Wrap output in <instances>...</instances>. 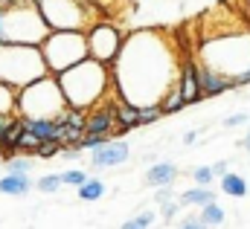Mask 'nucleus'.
I'll return each instance as SVG.
<instances>
[{
	"label": "nucleus",
	"mask_w": 250,
	"mask_h": 229,
	"mask_svg": "<svg viewBox=\"0 0 250 229\" xmlns=\"http://www.w3.org/2000/svg\"><path fill=\"white\" fill-rule=\"evenodd\" d=\"M114 67V90H120L125 102L160 105L163 93L178 84V70L172 61V50L154 32H137L120 47Z\"/></svg>",
	"instance_id": "f257e3e1"
},
{
	"label": "nucleus",
	"mask_w": 250,
	"mask_h": 229,
	"mask_svg": "<svg viewBox=\"0 0 250 229\" xmlns=\"http://www.w3.org/2000/svg\"><path fill=\"white\" fill-rule=\"evenodd\" d=\"M59 78V87H62L64 99L70 108H93L114 84H111V76H108V64L96 61V58H84L73 67H67L64 73L56 76Z\"/></svg>",
	"instance_id": "f03ea898"
},
{
	"label": "nucleus",
	"mask_w": 250,
	"mask_h": 229,
	"mask_svg": "<svg viewBox=\"0 0 250 229\" xmlns=\"http://www.w3.org/2000/svg\"><path fill=\"white\" fill-rule=\"evenodd\" d=\"M50 35V26L32 0L0 3V44H35Z\"/></svg>",
	"instance_id": "7ed1b4c3"
},
{
	"label": "nucleus",
	"mask_w": 250,
	"mask_h": 229,
	"mask_svg": "<svg viewBox=\"0 0 250 229\" xmlns=\"http://www.w3.org/2000/svg\"><path fill=\"white\" fill-rule=\"evenodd\" d=\"M50 76L41 47L35 44H0V81L21 90L38 78Z\"/></svg>",
	"instance_id": "20e7f679"
},
{
	"label": "nucleus",
	"mask_w": 250,
	"mask_h": 229,
	"mask_svg": "<svg viewBox=\"0 0 250 229\" xmlns=\"http://www.w3.org/2000/svg\"><path fill=\"white\" fill-rule=\"evenodd\" d=\"M64 111H67V99L56 76H44L18 90L15 114L23 119H59Z\"/></svg>",
	"instance_id": "39448f33"
},
{
	"label": "nucleus",
	"mask_w": 250,
	"mask_h": 229,
	"mask_svg": "<svg viewBox=\"0 0 250 229\" xmlns=\"http://www.w3.org/2000/svg\"><path fill=\"white\" fill-rule=\"evenodd\" d=\"M41 56L47 61L50 76H59L67 67H73L90 56L87 35L79 29H50V35L41 41Z\"/></svg>",
	"instance_id": "423d86ee"
},
{
	"label": "nucleus",
	"mask_w": 250,
	"mask_h": 229,
	"mask_svg": "<svg viewBox=\"0 0 250 229\" xmlns=\"http://www.w3.org/2000/svg\"><path fill=\"white\" fill-rule=\"evenodd\" d=\"M38 9L50 29H79L87 32L93 26V12L82 0H38Z\"/></svg>",
	"instance_id": "0eeeda50"
},
{
	"label": "nucleus",
	"mask_w": 250,
	"mask_h": 229,
	"mask_svg": "<svg viewBox=\"0 0 250 229\" xmlns=\"http://www.w3.org/2000/svg\"><path fill=\"white\" fill-rule=\"evenodd\" d=\"M84 35H87L90 58L102 61V64H111L117 58V53H120V47H123V38H120V32L111 23H93Z\"/></svg>",
	"instance_id": "6e6552de"
},
{
	"label": "nucleus",
	"mask_w": 250,
	"mask_h": 229,
	"mask_svg": "<svg viewBox=\"0 0 250 229\" xmlns=\"http://www.w3.org/2000/svg\"><path fill=\"white\" fill-rule=\"evenodd\" d=\"M128 157H131V151H128V145H125L123 139H108L105 145H99V148L90 151L93 169H114V166L125 163Z\"/></svg>",
	"instance_id": "1a4fd4ad"
},
{
	"label": "nucleus",
	"mask_w": 250,
	"mask_h": 229,
	"mask_svg": "<svg viewBox=\"0 0 250 229\" xmlns=\"http://www.w3.org/2000/svg\"><path fill=\"white\" fill-rule=\"evenodd\" d=\"M195 76H198V87L204 96H221V93L233 90V78L209 70L207 64H195Z\"/></svg>",
	"instance_id": "9d476101"
},
{
	"label": "nucleus",
	"mask_w": 250,
	"mask_h": 229,
	"mask_svg": "<svg viewBox=\"0 0 250 229\" xmlns=\"http://www.w3.org/2000/svg\"><path fill=\"white\" fill-rule=\"evenodd\" d=\"M178 90H181V96H184L187 105H195V102L204 99V93L198 87V76H195V61L192 58H184V64L178 70Z\"/></svg>",
	"instance_id": "9b49d317"
},
{
	"label": "nucleus",
	"mask_w": 250,
	"mask_h": 229,
	"mask_svg": "<svg viewBox=\"0 0 250 229\" xmlns=\"http://www.w3.org/2000/svg\"><path fill=\"white\" fill-rule=\"evenodd\" d=\"M117 108V105H114ZM114 108L105 105L99 111H90L87 119H84V131L87 134H108L111 136V128H114Z\"/></svg>",
	"instance_id": "f8f14e48"
},
{
	"label": "nucleus",
	"mask_w": 250,
	"mask_h": 229,
	"mask_svg": "<svg viewBox=\"0 0 250 229\" xmlns=\"http://www.w3.org/2000/svg\"><path fill=\"white\" fill-rule=\"evenodd\" d=\"M29 189H32V180H29V174H6V177H0V191H3V194L23 197Z\"/></svg>",
	"instance_id": "ddd939ff"
},
{
	"label": "nucleus",
	"mask_w": 250,
	"mask_h": 229,
	"mask_svg": "<svg viewBox=\"0 0 250 229\" xmlns=\"http://www.w3.org/2000/svg\"><path fill=\"white\" fill-rule=\"evenodd\" d=\"M178 177V169L172 163H154L148 172H146V183L148 186H172Z\"/></svg>",
	"instance_id": "4468645a"
},
{
	"label": "nucleus",
	"mask_w": 250,
	"mask_h": 229,
	"mask_svg": "<svg viewBox=\"0 0 250 229\" xmlns=\"http://www.w3.org/2000/svg\"><path fill=\"white\" fill-rule=\"evenodd\" d=\"M21 122H23V128L32 131L38 139H56V134H59V119H23V116H21Z\"/></svg>",
	"instance_id": "2eb2a0df"
},
{
	"label": "nucleus",
	"mask_w": 250,
	"mask_h": 229,
	"mask_svg": "<svg viewBox=\"0 0 250 229\" xmlns=\"http://www.w3.org/2000/svg\"><path fill=\"white\" fill-rule=\"evenodd\" d=\"M212 200H215V191H209L207 186H195V189L178 194V203H181V206H207V203H212Z\"/></svg>",
	"instance_id": "dca6fc26"
},
{
	"label": "nucleus",
	"mask_w": 250,
	"mask_h": 229,
	"mask_svg": "<svg viewBox=\"0 0 250 229\" xmlns=\"http://www.w3.org/2000/svg\"><path fill=\"white\" fill-rule=\"evenodd\" d=\"M114 122H120L123 131L137 128V125H140V108L131 105V102H120V105L114 108Z\"/></svg>",
	"instance_id": "f3484780"
},
{
	"label": "nucleus",
	"mask_w": 250,
	"mask_h": 229,
	"mask_svg": "<svg viewBox=\"0 0 250 229\" xmlns=\"http://www.w3.org/2000/svg\"><path fill=\"white\" fill-rule=\"evenodd\" d=\"M221 191L224 194H230V197H245L248 194V180L242 177V174H224L221 177Z\"/></svg>",
	"instance_id": "a211bd4d"
},
{
	"label": "nucleus",
	"mask_w": 250,
	"mask_h": 229,
	"mask_svg": "<svg viewBox=\"0 0 250 229\" xmlns=\"http://www.w3.org/2000/svg\"><path fill=\"white\" fill-rule=\"evenodd\" d=\"M84 136V128H76V125H67V122H59V134H56V142L64 145H79Z\"/></svg>",
	"instance_id": "6ab92c4d"
},
{
	"label": "nucleus",
	"mask_w": 250,
	"mask_h": 229,
	"mask_svg": "<svg viewBox=\"0 0 250 229\" xmlns=\"http://www.w3.org/2000/svg\"><path fill=\"white\" fill-rule=\"evenodd\" d=\"M184 96H181V90H178V84L175 87H169L166 93H163V99H160V108H163V114H178V111H184Z\"/></svg>",
	"instance_id": "aec40b11"
},
{
	"label": "nucleus",
	"mask_w": 250,
	"mask_h": 229,
	"mask_svg": "<svg viewBox=\"0 0 250 229\" xmlns=\"http://www.w3.org/2000/svg\"><path fill=\"white\" fill-rule=\"evenodd\" d=\"M198 218L207 224V229H209V227H221V224H224V209L212 200V203L201 206V215H198Z\"/></svg>",
	"instance_id": "412c9836"
},
{
	"label": "nucleus",
	"mask_w": 250,
	"mask_h": 229,
	"mask_svg": "<svg viewBox=\"0 0 250 229\" xmlns=\"http://www.w3.org/2000/svg\"><path fill=\"white\" fill-rule=\"evenodd\" d=\"M102 194H105V183L96 180V177H93V180L87 177V180L79 186V197H82V200H99Z\"/></svg>",
	"instance_id": "4be33fe9"
},
{
	"label": "nucleus",
	"mask_w": 250,
	"mask_h": 229,
	"mask_svg": "<svg viewBox=\"0 0 250 229\" xmlns=\"http://www.w3.org/2000/svg\"><path fill=\"white\" fill-rule=\"evenodd\" d=\"M15 99H18V90L0 81V116L15 114Z\"/></svg>",
	"instance_id": "5701e85b"
},
{
	"label": "nucleus",
	"mask_w": 250,
	"mask_h": 229,
	"mask_svg": "<svg viewBox=\"0 0 250 229\" xmlns=\"http://www.w3.org/2000/svg\"><path fill=\"white\" fill-rule=\"evenodd\" d=\"M35 154H38L41 160H50V157L62 154V142H56V139H41V145L35 148Z\"/></svg>",
	"instance_id": "b1692460"
},
{
	"label": "nucleus",
	"mask_w": 250,
	"mask_h": 229,
	"mask_svg": "<svg viewBox=\"0 0 250 229\" xmlns=\"http://www.w3.org/2000/svg\"><path fill=\"white\" fill-rule=\"evenodd\" d=\"M160 116H166L160 105H143V108H140V125H151V122H157Z\"/></svg>",
	"instance_id": "393cba45"
},
{
	"label": "nucleus",
	"mask_w": 250,
	"mask_h": 229,
	"mask_svg": "<svg viewBox=\"0 0 250 229\" xmlns=\"http://www.w3.org/2000/svg\"><path fill=\"white\" fill-rule=\"evenodd\" d=\"M64 183H62V174H47V177H41L38 180V189L44 191V194H53V191H59Z\"/></svg>",
	"instance_id": "a878e982"
},
{
	"label": "nucleus",
	"mask_w": 250,
	"mask_h": 229,
	"mask_svg": "<svg viewBox=\"0 0 250 229\" xmlns=\"http://www.w3.org/2000/svg\"><path fill=\"white\" fill-rule=\"evenodd\" d=\"M151 224H154V212H143V215H137V218L125 221L123 229H148Z\"/></svg>",
	"instance_id": "bb28decb"
},
{
	"label": "nucleus",
	"mask_w": 250,
	"mask_h": 229,
	"mask_svg": "<svg viewBox=\"0 0 250 229\" xmlns=\"http://www.w3.org/2000/svg\"><path fill=\"white\" fill-rule=\"evenodd\" d=\"M38 145H41V139H38L32 131H26V128H23V134L18 136V148H23V151H32V154H35V148H38Z\"/></svg>",
	"instance_id": "cd10ccee"
},
{
	"label": "nucleus",
	"mask_w": 250,
	"mask_h": 229,
	"mask_svg": "<svg viewBox=\"0 0 250 229\" xmlns=\"http://www.w3.org/2000/svg\"><path fill=\"white\" fill-rule=\"evenodd\" d=\"M192 180H195L198 186H209V183L215 180V174H212V169H209V166H198V169L192 172Z\"/></svg>",
	"instance_id": "c85d7f7f"
},
{
	"label": "nucleus",
	"mask_w": 250,
	"mask_h": 229,
	"mask_svg": "<svg viewBox=\"0 0 250 229\" xmlns=\"http://www.w3.org/2000/svg\"><path fill=\"white\" fill-rule=\"evenodd\" d=\"M84 180H87V174L79 172V169H70V172H64V174H62V183H64V186H76V189H79Z\"/></svg>",
	"instance_id": "c756f323"
},
{
	"label": "nucleus",
	"mask_w": 250,
	"mask_h": 229,
	"mask_svg": "<svg viewBox=\"0 0 250 229\" xmlns=\"http://www.w3.org/2000/svg\"><path fill=\"white\" fill-rule=\"evenodd\" d=\"M6 174H29V160H9Z\"/></svg>",
	"instance_id": "7c9ffc66"
},
{
	"label": "nucleus",
	"mask_w": 250,
	"mask_h": 229,
	"mask_svg": "<svg viewBox=\"0 0 250 229\" xmlns=\"http://www.w3.org/2000/svg\"><path fill=\"white\" fill-rule=\"evenodd\" d=\"M154 200L163 206V203H169V200H175V191L169 189V186H157V191H154Z\"/></svg>",
	"instance_id": "2f4dec72"
},
{
	"label": "nucleus",
	"mask_w": 250,
	"mask_h": 229,
	"mask_svg": "<svg viewBox=\"0 0 250 229\" xmlns=\"http://www.w3.org/2000/svg\"><path fill=\"white\" fill-rule=\"evenodd\" d=\"M178 209H181V203H178V197H175V200H169V203H163V206H160V212H163V218H166V221H172V218H175V215H178Z\"/></svg>",
	"instance_id": "473e14b6"
},
{
	"label": "nucleus",
	"mask_w": 250,
	"mask_h": 229,
	"mask_svg": "<svg viewBox=\"0 0 250 229\" xmlns=\"http://www.w3.org/2000/svg\"><path fill=\"white\" fill-rule=\"evenodd\" d=\"M175 229H207V224L201 218H184V224H178Z\"/></svg>",
	"instance_id": "72a5a7b5"
},
{
	"label": "nucleus",
	"mask_w": 250,
	"mask_h": 229,
	"mask_svg": "<svg viewBox=\"0 0 250 229\" xmlns=\"http://www.w3.org/2000/svg\"><path fill=\"white\" fill-rule=\"evenodd\" d=\"M224 125H227V128H242V125H248V116L245 114H233V116L224 119Z\"/></svg>",
	"instance_id": "f704fd0d"
},
{
	"label": "nucleus",
	"mask_w": 250,
	"mask_h": 229,
	"mask_svg": "<svg viewBox=\"0 0 250 229\" xmlns=\"http://www.w3.org/2000/svg\"><path fill=\"white\" fill-rule=\"evenodd\" d=\"M245 84H250V67L248 70H242V73L233 78V87H245Z\"/></svg>",
	"instance_id": "c9c22d12"
},
{
	"label": "nucleus",
	"mask_w": 250,
	"mask_h": 229,
	"mask_svg": "<svg viewBox=\"0 0 250 229\" xmlns=\"http://www.w3.org/2000/svg\"><path fill=\"white\" fill-rule=\"evenodd\" d=\"M209 169H212L215 177H224V174H227V163H224V160H218V163H215V166H209Z\"/></svg>",
	"instance_id": "e433bc0d"
},
{
	"label": "nucleus",
	"mask_w": 250,
	"mask_h": 229,
	"mask_svg": "<svg viewBox=\"0 0 250 229\" xmlns=\"http://www.w3.org/2000/svg\"><path fill=\"white\" fill-rule=\"evenodd\" d=\"M242 148H245V151H250V134L245 136V139H242Z\"/></svg>",
	"instance_id": "4c0bfd02"
},
{
	"label": "nucleus",
	"mask_w": 250,
	"mask_h": 229,
	"mask_svg": "<svg viewBox=\"0 0 250 229\" xmlns=\"http://www.w3.org/2000/svg\"><path fill=\"white\" fill-rule=\"evenodd\" d=\"M0 3H15V0H0Z\"/></svg>",
	"instance_id": "58836bf2"
},
{
	"label": "nucleus",
	"mask_w": 250,
	"mask_h": 229,
	"mask_svg": "<svg viewBox=\"0 0 250 229\" xmlns=\"http://www.w3.org/2000/svg\"><path fill=\"white\" fill-rule=\"evenodd\" d=\"M32 3H38V0H32Z\"/></svg>",
	"instance_id": "ea45409f"
},
{
	"label": "nucleus",
	"mask_w": 250,
	"mask_h": 229,
	"mask_svg": "<svg viewBox=\"0 0 250 229\" xmlns=\"http://www.w3.org/2000/svg\"><path fill=\"white\" fill-rule=\"evenodd\" d=\"M248 134H250V131H248Z\"/></svg>",
	"instance_id": "a19ab883"
}]
</instances>
